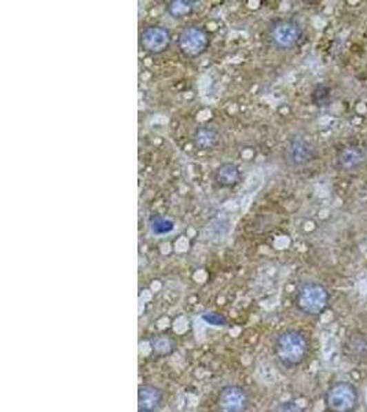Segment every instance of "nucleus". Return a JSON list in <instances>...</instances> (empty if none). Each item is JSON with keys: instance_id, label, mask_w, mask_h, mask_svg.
<instances>
[{"instance_id": "1", "label": "nucleus", "mask_w": 367, "mask_h": 412, "mask_svg": "<svg viewBox=\"0 0 367 412\" xmlns=\"http://www.w3.org/2000/svg\"><path fill=\"white\" fill-rule=\"evenodd\" d=\"M310 352L308 338L299 330L288 328L281 331L274 342V355L278 363L288 369L293 370L300 367Z\"/></svg>"}, {"instance_id": "2", "label": "nucleus", "mask_w": 367, "mask_h": 412, "mask_svg": "<svg viewBox=\"0 0 367 412\" xmlns=\"http://www.w3.org/2000/svg\"><path fill=\"white\" fill-rule=\"evenodd\" d=\"M330 302L329 290L317 282L303 283L296 293V308L306 316L318 317L326 312Z\"/></svg>"}, {"instance_id": "3", "label": "nucleus", "mask_w": 367, "mask_h": 412, "mask_svg": "<svg viewBox=\"0 0 367 412\" xmlns=\"http://www.w3.org/2000/svg\"><path fill=\"white\" fill-rule=\"evenodd\" d=\"M325 406L329 412H355L359 406V391L351 382H335L325 393Z\"/></svg>"}, {"instance_id": "4", "label": "nucleus", "mask_w": 367, "mask_h": 412, "mask_svg": "<svg viewBox=\"0 0 367 412\" xmlns=\"http://www.w3.org/2000/svg\"><path fill=\"white\" fill-rule=\"evenodd\" d=\"M249 407L250 396L248 391L239 385H226L217 393V412H248Z\"/></svg>"}, {"instance_id": "5", "label": "nucleus", "mask_w": 367, "mask_h": 412, "mask_svg": "<svg viewBox=\"0 0 367 412\" xmlns=\"http://www.w3.org/2000/svg\"><path fill=\"white\" fill-rule=\"evenodd\" d=\"M301 35L303 28L296 19H279L270 30V39L278 50L293 48L300 41Z\"/></svg>"}, {"instance_id": "6", "label": "nucleus", "mask_w": 367, "mask_h": 412, "mask_svg": "<svg viewBox=\"0 0 367 412\" xmlns=\"http://www.w3.org/2000/svg\"><path fill=\"white\" fill-rule=\"evenodd\" d=\"M178 44L186 57L195 58L206 51L209 46V35L201 26H188L181 32Z\"/></svg>"}, {"instance_id": "7", "label": "nucleus", "mask_w": 367, "mask_h": 412, "mask_svg": "<svg viewBox=\"0 0 367 412\" xmlns=\"http://www.w3.org/2000/svg\"><path fill=\"white\" fill-rule=\"evenodd\" d=\"M317 155L314 146L306 137H292L285 148V159L292 168H301L310 164Z\"/></svg>"}, {"instance_id": "8", "label": "nucleus", "mask_w": 367, "mask_h": 412, "mask_svg": "<svg viewBox=\"0 0 367 412\" xmlns=\"http://www.w3.org/2000/svg\"><path fill=\"white\" fill-rule=\"evenodd\" d=\"M141 47L149 54H161L171 44V33L163 26H148L139 36Z\"/></svg>"}, {"instance_id": "9", "label": "nucleus", "mask_w": 367, "mask_h": 412, "mask_svg": "<svg viewBox=\"0 0 367 412\" xmlns=\"http://www.w3.org/2000/svg\"><path fill=\"white\" fill-rule=\"evenodd\" d=\"M164 403V392L156 385H142L138 391V410L157 411Z\"/></svg>"}, {"instance_id": "10", "label": "nucleus", "mask_w": 367, "mask_h": 412, "mask_svg": "<svg viewBox=\"0 0 367 412\" xmlns=\"http://www.w3.org/2000/svg\"><path fill=\"white\" fill-rule=\"evenodd\" d=\"M365 155L361 147L358 146H346L340 150L337 155V164L343 170H354L362 165Z\"/></svg>"}, {"instance_id": "11", "label": "nucleus", "mask_w": 367, "mask_h": 412, "mask_svg": "<svg viewBox=\"0 0 367 412\" xmlns=\"http://www.w3.org/2000/svg\"><path fill=\"white\" fill-rule=\"evenodd\" d=\"M239 180V169L235 164L224 162L215 170V182L220 187H232Z\"/></svg>"}, {"instance_id": "12", "label": "nucleus", "mask_w": 367, "mask_h": 412, "mask_svg": "<svg viewBox=\"0 0 367 412\" xmlns=\"http://www.w3.org/2000/svg\"><path fill=\"white\" fill-rule=\"evenodd\" d=\"M217 133L213 128L202 127L192 135V144L198 150H209L217 143Z\"/></svg>"}, {"instance_id": "13", "label": "nucleus", "mask_w": 367, "mask_h": 412, "mask_svg": "<svg viewBox=\"0 0 367 412\" xmlns=\"http://www.w3.org/2000/svg\"><path fill=\"white\" fill-rule=\"evenodd\" d=\"M149 342L153 355L157 357L170 356L175 351V342L168 335H155L150 338Z\"/></svg>"}, {"instance_id": "14", "label": "nucleus", "mask_w": 367, "mask_h": 412, "mask_svg": "<svg viewBox=\"0 0 367 412\" xmlns=\"http://www.w3.org/2000/svg\"><path fill=\"white\" fill-rule=\"evenodd\" d=\"M346 349L351 357H362L367 359V337L366 335H353L348 338L346 344Z\"/></svg>"}, {"instance_id": "15", "label": "nucleus", "mask_w": 367, "mask_h": 412, "mask_svg": "<svg viewBox=\"0 0 367 412\" xmlns=\"http://www.w3.org/2000/svg\"><path fill=\"white\" fill-rule=\"evenodd\" d=\"M194 4H197V1H192V0H172V1L168 3L167 11L174 18H182V17H186L187 14H190L192 11Z\"/></svg>"}, {"instance_id": "16", "label": "nucleus", "mask_w": 367, "mask_h": 412, "mask_svg": "<svg viewBox=\"0 0 367 412\" xmlns=\"http://www.w3.org/2000/svg\"><path fill=\"white\" fill-rule=\"evenodd\" d=\"M149 227H150V231L156 235H166V234H170L171 231H174V222L172 220H168L166 217H161V216H152L149 219Z\"/></svg>"}, {"instance_id": "17", "label": "nucleus", "mask_w": 367, "mask_h": 412, "mask_svg": "<svg viewBox=\"0 0 367 412\" xmlns=\"http://www.w3.org/2000/svg\"><path fill=\"white\" fill-rule=\"evenodd\" d=\"M329 90L324 86H319L313 94V101L317 106H325V104L329 101Z\"/></svg>"}, {"instance_id": "18", "label": "nucleus", "mask_w": 367, "mask_h": 412, "mask_svg": "<svg viewBox=\"0 0 367 412\" xmlns=\"http://www.w3.org/2000/svg\"><path fill=\"white\" fill-rule=\"evenodd\" d=\"M202 320L206 323V324H210L213 327H221V326H226V319L216 313V312H208V313H204L202 315Z\"/></svg>"}, {"instance_id": "19", "label": "nucleus", "mask_w": 367, "mask_h": 412, "mask_svg": "<svg viewBox=\"0 0 367 412\" xmlns=\"http://www.w3.org/2000/svg\"><path fill=\"white\" fill-rule=\"evenodd\" d=\"M274 412H306V410L295 402H282L275 407Z\"/></svg>"}, {"instance_id": "20", "label": "nucleus", "mask_w": 367, "mask_h": 412, "mask_svg": "<svg viewBox=\"0 0 367 412\" xmlns=\"http://www.w3.org/2000/svg\"><path fill=\"white\" fill-rule=\"evenodd\" d=\"M138 412H156V411H146V410H138Z\"/></svg>"}]
</instances>
